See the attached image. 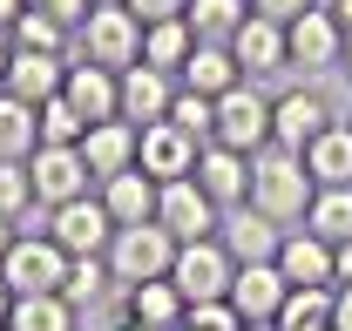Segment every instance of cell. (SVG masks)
Masks as SVG:
<instances>
[{
    "mask_svg": "<svg viewBox=\"0 0 352 331\" xmlns=\"http://www.w3.org/2000/svg\"><path fill=\"white\" fill-rule=\"evenodd\" d=\"M311 196H318V183H311L305 156H292V149L251 156V209H264L278 230H298L305 209H311Z\"/></svg>",
    "mask_w": 352,
    "mask_h": 331,
    "instance_id": "1",
    "label": "cell"
},
{
    "mask_svg": "<svg viewBox=\"0 0 352 331\" xmlns=\"http://www.w3.org/2000/svg\"><path fill=\"white\" fill-rule=\"evenodd\" d=\"M176 264V237L163 223H135V230H116L109 237V271H116V297L135 284H163Z\"/></svg>",
    "mask_w": 352,
    "mask_h": 331,
    "instance_id": "2",
    "label": "cell"
},
{
    "mask_svg": "<svg viewBox=\"0 0 352 331\" xmlns=\"http://www.w3.org/2000/svg\"><path fill=\"white\" fill-rule=\"evenodd\" d=\"M332 122H339V109L325 102V88H318V82H292L285 95H271V149L305 156Z\"/></svg>",
    "mask_w": 352,
    "mask_h": 331,
    "instance_id": "3",
    "label": "cell"
},
{
    "mask_svg": "<svg viewBox=\"0 0 352 331\" xmlns=\"http://www.w3.org/2000/svg\"><path fill=\"white\" fill-rule=\"evenodd\" d=\"M75 54L109 68V75H122V68L142 61V21L129 7H88V21L75 27Z\"/></svg>",
    "mask_w": 352,
    "mask_h": 331,
    "instance_id": "4",
    "label": "cell"
},
{
    "mask_svg": "<svg viewBox=\"0 0 352 331\" xmlns=\"http://www.w3.org/2000/svg\"><path fill=\"white\" fill-rule=\"evenodd\" d=\"M210 142L237 149V156H264V149H271V95H264L258 82H237V88L217 102Z\"/></svg>",
    "mask_w": 352,
    "mask_h": 331,
    "instance_id": "5",
    "label": "cell"
},
{
    "mask_svg": "<svg viewBox=\"0 0 352 331\" xmlns=\"http://www.w3.org/2000/svg\"><path fill=\"white\" fill-rule=\"evenodd\" d=\"M285 54H292V75H305V82L332 75V68H346V27L332 21V7H325V0L285 27Z\"/></svg>",
    "mask_w": 352,
    "mask_h": 331,
    "instance_id": "6",
    "label": "cell"
},
{
    "mask_svg": "<svg viewBox=\"0 0 352 331\" xmlns=\"http://www.w3.org/2000/svg\"><path fill=\"white\" fill-rule=\"evenodd\" d=\"M0 277H7L14 297H47V290H61V277H68V250L54 244L47 230H21L14 250H7V264H0Z\"/></svg>",
    "mask_w": 352,
    "mask_h": 331,
    "instance_id": "7",
    "label": "cell"
},
{
    "mask_svg": "<svg viewBox=\"0 0 352 331\" xmlns=\"http://www.w3.org/2000/svg\"><path fill=\"white\" fill-rule=\"evenodd\" d=\"M230 277H237V257L204 237V244H176V264H170V284L183 290V304H217L230 297Z\"/></svg>",
    "mask_w": 352,
    "mask_h": 331,
    "instance_id": "8",
    "label": "cell"
},
{
    "mask_svg": "<svg viewBox=\"0 0 352 331\" xmlns=\"http://www.w3.org/2000/svg\"><path fill=\"white\" fill-rule=\"evenodd\" d=\"M156 223L170 230L176 244H204V237H217L223 209L197 190V176H176V183H163V190H156Z\"/></svg>",
    "mask_w": 352,
    "mask_h": 331,
    "instance_id": "9",
    "label": "cell"
},
{
    "mask_svg": "<svg viewBox=\"0 0 352 331\" xmlns=\"http://www.w3.org/2000/svg\"><path fill=\"white\" fill-rule=\"evenodd\" d=\"M47 237L68 250V257H109V237H116V216L102 209V196L88 190V196H75V203L47 209Z\"/></svg>",
    "mask_w": 352,
    "mask_h": 331,
    "instance_id": "10",
    "label": "cell"
},
{
    "mask_svg": "<svg viewBox=\"0 0 352 331\" xmlns=\"http://www.w3.org/2000/svg\"><path fill=\"white\" fill-rule=\"evenodd\" d=\"M28 176H34V203L41 209H61V203H75V196L95 190L82 149H54V142H41V149L28 156Z\"/></svg>",
    "mask_w": 352,
    "mask_h": 331,
    "instance_id": "11",
    "label": "cell"
},
{
    "mask_svg": "<svg viewBox=\"0 0 352 331\" xmlns=\"http://www.w3.org/2000/svg\"><path fill=\"white\" fill-rule=\"evenodd\" d=\"M170 102H176V75H163V68H122L116 75V115L135 128H149V122H170Z\"/></svg>",
    "mask_w": 352,
    "mask_h": 331,
    "instance_id": "12",
    "label": "cell"
},
{
    "mask_svg": "<svg viewBox=\"0 0 352 331\" xmlns=\"http://www.w3.org/2000/svg\"><path fill=\"white\" fill-rule=\"evenodd\" d=\"M230 54H237V68H244V82H271V75H292V54H285V27L278 21H264L251 14L237 34H230Z\"/></svg>",
    "mask_w": 352,
    "mask_h": 331,
    "instance_id": "13",
    "label": "cell"
},
{
    "mask_svg": "<svg viewBox=\"0 0 352 331\" xmlns=\"http://www.w3.org/2000/svg\"><path fill=\"white\" fill-rule=\"evenodd\" d=\"M197 156H204L197 135H183L176 122H149L142 128V149H135V169L156 176V183H176V176H197Z\"/></svg>",
    "mask_w": 352,
    "mask_h": 331,
    "instance_id": "14",
    "label": "cell"
},
{
    "mask_svg": "<svg viewBox=\"0 0 352 331\" xmlns=\"http://www.w3.org/2000/svg\"><path fill=\"white\" fill-rule=\"evenodd\" d=\"M68 61L75 54H34V47H14V61H7V95L14 102H28V109H41V102H54L61 88H68Z\"/></svg>",
    "mask_w": 352,
    "mask_h": 331,
    "instance_id": "15",
    "label": "cell"
},
{
    "mask_svg": "<svg viewBox=\"0 0 352 331\" xmlns=\"http://www.w3.org/2000/svg\"><path fill=\"white\" fill-rule=\"evenodd\" d=\"M285 297H292V284H285L278 264H237V277H230V304H237L244 325H278Z\"/></svg>",
    "mask_w": 352,
    "mask_h": 331,
    "instance_id": "16",
    "label": "cell"
},
{
    "mask_svg": "<svg viewBox=\"0 0 352 331\" xmlns=\"http://www.w3.org/2000/svg\"><path fill=\"white\" fill-rule=\"evenodd\" d=\"M197 190L217 209H244L251 203V156H237V149H223V142H204V156H197Z\"/></svg>",
    "mask_w": 352,
    "mask_h": 331,
    "instance_id": "17",
    "label": "cell"
},
{
    "mask_svg": "<svg viewBox=\"0 0 352 331\" xmlns=\"http://www.w3.org/2000/svg\"><path fill=\"white\" fill-rule=\"evenodd\" d=\"M217 244L237 257V264H271L278 257V244H285V230L264 216V209H223V223H217Z\"/></svg>",
    "mask_w": 352,
    "mask_h": 331,
    "instance_id": "18",
    "label": "cell"
},
{
    "mask_svg": "<svg viewBox=\"0 0 352 331\" xmlns=\"http://www.w3.org/2000/svg\"><path fill=\"white\" fill-rule=\"evenodd\" d=\"M135 149H142V128L135 122H95L82 135V163H88V176L95 183H109V176H122V169H135Z\"/></svg>",
    "mask_w": 352,
    "mask_h": 331,
    "instance_id": "19",
    "label": "cell"
},
{
    "mask_svg": "<svg viewBox=\"0 0 352 331\" xmlns=\"http://www.w3.org/2000/svg\"><path fill=\"white\" fill-rule=\"evenodd\" d=\"M156 176H142V169H122V176H109V183H95V196L102 209L116 216V230H135V223H156Z\"/></svg>",
    "mask_w": 352,
    "mask_h": 331,
    "instance_id": "20",
    "label": "cell"
},
{
    "mask_svg": "<svg viewBox=\"0 0 352 331\" xmlns=\"http://www.w3.org/2000/svg\"><path fill=\"white\" fill-rule=\"evenodd\" d=\"M237 82H244V68H237V54L223 41H197V54H190L183 75H176V88H190V95H204V102H223Z\"/></svg>",
    "mask_w": 352,
    "mask_h": 331,
    "instance_id": "21",
    "label": "cell"
},
{
    "mask_svg": "<svg viewBox=\"0 0 352 331\" xmlns=\"http://www.w3.org/2000/svg\"><path fill=\"white\" fill-rule=\"evenodd\" d=\"M61 95H68V109H75L88 128H95V122H116V75L95 68V61H82V54L68 61V88H61Z\"/></svg>",
    "mask_w": 352,
    "mask_h": 331,
    "instance_id": "22",
    "label": "cell"
},
{
    "mask_svg": "<svg viewBox=\"0 0 352 331\" xmlns=\"http://www.w3.org/2000/svg\"><path fill=\"white\" fill-rule=\"evenodd\" d=\"M271 264L285 271V284H292V290L332 284V244H325V237H311V230H285V244H278Z\"/></svg>",
    "mask_w": 352,
    "mask_h": 331,
    "instance_id": "23",
    "label": "cell"
},
{
    "mask_svg": "<svg viewBox=\"0 0 352 331\" xmlns=\"http://www.w3.org/2000/svg\"><path fill=\"white\" fill-rule=\"evenodd\" d=\"M116 304H122V325H149V331H176V325H183V311H190V304H183V290H176L170 277H163V284L122 290Z\"/></svg>",
    "mask_w": 352,
    "mask_h": 331,
    "instance_id": "24",
    "label": "cell"
},
{
    "mask_svg": "<svg viewBox=\"0 0 352 331\" xmlns=\"http://www.w3.org/2000/svg\"><path fill=\"white\" fill-rule=\"evenodd\" d=\"M305 169L318 190H346L352 183V122H332L318 142L305 149Z\"/></svg>",
    "mask_w": 352,
    "mask_h": 331,
    "instance_id": "25",
    "label": "cell"
},
{
    "mask_svg": "<svg viewBox=\"0 0 352 331\" xmlns=\"http://www.w3.org/2000/svg\"><path fill=\"white\" fill-rule=\"evenodd\" d=\"M197 54V34L190 21H156L142 27V68H163V75H183V61Z\"/></svg>",
    "mask_w": 352,
    "mask_h": 331,
    "instance_id": "26",
    "label": "cell"
},
{
    "mask_svg": "<svg viewBox=\"0 0 352 331\" xmlns=\"http://www.w3.org/2000/svg\"><path fill=\"white\" fill-rule=\"evenodd\" d=\"M61 297H68L75 311H95V304H109V297H116V271H109V257H68Z\"/></svg>",
    "mask_w": 352,
    "mask_h": 331,
    "instance_id": "27",
    "label": "cell"
},
{
    "mask_svg": "<svg viewBox=\"0 0 352 331\" xmlns=\"http://www.w3.org/2000/svg\"><path fill=\"white\" fill-rule=\"evenodd\" d=\"M41 149V115L0 88V163H28Z\"/></svg>",
    "mask_w": 352,
    "mask_h": 331,
    "instance_id": "28",
    "label": "cell"
},
{
    "mask_svg": "<svg viewBox=\"0 0 352 331\" xmlns=\"http://www.w3.org/2000/svg\"><path fill=\"white\" fill-rule=\"evenodd\" d=\"M298 230H311V237H325L332 250H339V244H352V183H346V190H318Z\"/></svg>",
    "mask_w": 352,
    "mask_h": 331,
    "instance_id": "29",
    "label": "cell"
},
{
    "mask_svg": "<svg viewBox=\"0 0 352 331\" xmlns=\"http://www.w3.org/2000/svg\"><path fill=\"white\" fill-rule=\"evenodd\" d=\"M75 304L61 297V290H47V297H14V311H7V331H75Z\"/></svg>",
    "mask_w": 352,
    "mask_h": 331,
    "instance_id": "30",
    "label": "cell"
},
{
    "mask_svg": "<svg viewBox=\"0 0 352 331\" xmlns=\"http://www.w3.org/2000/svg\"><path fill=\"white\" fill-rule=\"evenodd\" d=\"M190 34L197 41H230L244 21H251V0H190Z\"/></svg>",
    "mask_w": 352,
    "mask_h": 331,
    "instance_id": "31",
    "label": "cell"
},
{
    "mask_svg": "<svg viewBox=\"0 0 352 331\" xmlns=\"http://www.w3.org/2000/svg\"><path fill=\"white\" fill-rule=\"evenodd\" d=\"M332 284H305L285 297V311H278V331H305V325H332Z\"/></svg>",
    "mask_w": 352,
    "mask_h": 331,
    "instance_id": "32",
    "label": "cell"
},
{
    "mask_svg": "<svg viewBox=\"0 0 352 331\" xmlns=\"http://www.w3.org/2000/svg\"><path fill=\"white\" fill-rule=\"evenodd\" d=\"M34 115H41V142H54V149H82L88 122L75 115V109H68V95H54V102H41Z\"/></svg>",
    "mask_w": 352,
    "mask_h": 331,
    "instance_id": "33",
    "label": "cell"
},
{
    "mask_svg": "<svg viewBox=\"0 0 352 331\" xmlns=\"http://www.w3.org/2000/svg\"><path fill=\"white\" fill-rule=\"evenodd\" d=\"M28 209H34V176H28V163H0V216L21 223Z\"/></svg>",
    "mask_w": 352,
    "mask_h": 331,
    "instance_id": "34",
    "label": "cell"
},
{
    "mask_svg": "<svg viewBox=\"0 0 352 331\" xmlns=\"http://www.w3.org/2000/svg\"><path fill=\"white\" fill-rule=\"evenodd\" d=\"M170 122L183 128V135H197V142H210V122H217V102H204V95L176 88V102H170Z\"/></svg>",
    "mask_w": 352,
    "mask_h": 331,
    "instance_id": "35",
    "label": "cell"
},
{
    "mask_svg": "<svg viewBox=\"0 0 352 331\" xmlns=\"http://www.w3.org/2000/svg\"><path fill=\"white\" fill-rule=\"evenodd\" d=\"M183 325H190V331H244V318H237V304H230V297H217V304H190V311H183Z\"/></svg>",
    "mask_w": 352,
    "mask_h": 331,
    "instance_id": "36",
    "label": "cell"
},
{
    "mask_svg": "<svg viewBox=\"0 0 352 331\" xmlns=\"http://www.w3.org/2000/svg\"><path fill=\"white\" fill-rule=\"evenodd\" d=\"M88 7H95V0H28V14L54 21L61 34H75V27H82V21H88Z\"/></svg>",
    "mask_w": 352,
    "mask_h": 331,
    "instance_id": "37",
    "label": "cell"
},
{
    "mask_svg": "<svg viewBox=\"0 0 352 331\" xmlns=\"http://www.w3.org/2000/svg\"><path fill=\"white\" fill-rule=\"evenodd\" d=\"M122 7H129L142 27H156V21H183V14H190V0H122Z\"/></svg>",
    "mask_w": 352,
    "mask_h": 331,
    "instance_id": "38",
    "label": "cell"
},
{
    "mask_svg": "<svg viewBox=\"0 0 352 331\" xmlns=\"http://www.w3.org/2000/svg\"><path fill=\"white\" fill-rule=\"evenodd\" d=\"M318 0H251V14H264V21H278V27H292L298 14H311Z\"/></svg>",
    "mask_w": 352,
    "mask_h": 331,
    "instance_id": "39",
    "label": "cell"
},
{
    "mask_svg": "<svg viewBox=\"0 0 352 331\" xmlns=\"http://www.w3.org/2000/svg\"><path fill=\"white\" fill-rule=\"evenodd\" d=\"M332 290H352V244L332 250Z\"/></svg>",
    "mask_w": 352,
    "mask_h": 331,
    "instance_id": "40",
    "label": "cell"
},
{
    "mask_svg": "<svg viewBox=\"0 0 352 331\" xmlns=\"http://www.w3.org/2000/svg\"><path fill=\"white\" fill-rule=\"evenodd\" d=\"M332 331H352V290L332 297Z\"/></svg>",
    "mask_w": 352,
    "mask_h": 331,
    "instance_id": "41",
    "label": "cell"
},
{
    "mask_svg": "<svg viewBox=\"0 0 352 331\" xmlns=\"http://www.w3.org/2000/svg\"><path fill=\"white\" fill-rule=\"evenodd\" d=\"M325 7H332V21L346 27V41H352V0H325Z\"/></svg>",
    "mask_w": 352,
    "mask_h": 331,
    "instance_id": "42",
    "label": "cell"
},
{
    "mask_svg": "<svg viewBox=\"0 0 352 331\" xmlns=\"http://www.w3.org/2000/svg\"><path fill=\"white\" fill-rule=\"evenodd\" d=\"M21 14H28V0H0V27H14Z\"/></svg>",
    "mask_w": 352,
    "mask_h": 331,
    "instance_id": "43",
    "label": "cell"
},
{
    "mask_svg": "<svg viewBox=\"0 0 352 331\" xmlns=\"http://www.w3.org/2000/svg\"><path fill=\"white\" fill-rule=\"evenodd\" d=\"M7 61H14V34L0 27V82H7Z\"/></svg>",
    "mask_w": 352,
    "mask_h": 331,
    "instance_id": "44",
    "label": "cell"
},
{
    "mask_svg": "<svg viewBox=\"0 0 352 331\" xmlns=\"http://www.w3.org/2000/svg\"><path fill=\"white\" fill-rule=\"evenodd\" d=\"M14 237H21V230H14V223L0 216V264H7V250H14Z\"/></svg>",
    "mask_w": 352,
    "mask_h": 331,
    "instance_id": "45",
    "label": "cell"
},
{
    "mask_svg": "<svg viewBox=\"0 0 352 331\" xmlns=\"http://www.w3.org/2000/svg\"><path fill=\"white\" fill-rule=\"evenodd\" d=\"M7 311H14V290H7V277H0V325H7Z\"/></svg>",
    "mask_w": 352,
    "mask_h": 331,
    "instance_id": "46",
    "label": "cell"
},
{
    "mask_svg": "<svg viewBox=\"0 0 352 331\" xmlns=\"http://www.w3.org/2000/svg\"><path fill=\"white\" fill-rule=\"evenodd\" d=\"M116 331H149V325H116Z\"/></svg>",
    "mask_w": 352,
    "mask_h": 331,
    "instance_id": "47",
    "label": "cell"
},
{
    "mask_svg": "<svg viewBox=\"0 0 352 331\" xmlns=\"http://www.w3.org/2000/svg\"><path fill=\"white\" fill-rule=\"evenodd\" d=\"M244 331H278V325H244Z\"/></svg>",
    "mask_w": 352,
    "mask_h": 331,
    "instance_id": "48",
    "label": "cell"
},
{
    "mask_svg": "<svg viewBox=\"0 0 352 331\" xmlns=\"http://www.w3.org/2000/svg\"><path fill=\"white\" fill-rule=\"evenodd\" d=\"M346 75H352V41H346Z\"/></svg>",
    "mask_w": 352,
    "mask_h": 331,
    "instance_id": "49",
    "label": "cell"
},
{
    "mask_svg": "<svg viewBox=\"0 0 352 331\" xmlns=\"http://www.w3.org/2000/svg\"><path fill=\"white\" fill-rule=\"evenodd\" d=\"M95 7H122V0H95Z\"/></svg>",
    "mask_w": 352,
    "mask_h": 331,
    "instance_id": "50",
    "label": "cell"
},
{
    "mask_svg": "<svg viewBox=\"0 0 352 331\" xmlns=\"http://www.w3.org/2000/svg\"><path fill=\"white\" fill-rule=\"evenodd\" d=\"M305 331H332V325H305Z\"/></svg>",
    "mask_w": 352,
    "mask_h": 331,
    "instance_id": "51",
    "label": "cell"
},
{
    "mask_svg": "<svg viewBox=\"0 0 352 331\" xmlns=\"http://www.w3.org/2000/svg\"><path fill=\"white\" fill-rule=\"evenodd\" d=\"M176 331H190V325H176Z\"/></svg>",
    "mask_w": 352,
    "mask_h": 331,
    "instance_id": "52",
    "label": "cell"
},
{
    "mask_svg": "<svg viewBox=\"0 0 352 331\" xmlns=\"http://www.w3.org/2000/svg\"><path fill=\"white\" fill-rule=\"evenodd\" d=\"M0 331H7V325H0Z\"/></svg>",
    "mask_w": 352,
    "mask_h": 331,
    "instance_id": "53",
    "label": "cell"
},
{
    "mask_svg": "<svg viewBox=\"0 0 352 331\" xmlns=\"http://www.w3.org/2000/svg\"><path fill=\"white\" fill-rule=\"evenodd\" d=\"M346 122H352V115H346Z\"/></svg>",
    "mask_w": 352,
    "mask_h": 331,
    "instance_id": "54",
    "label": "cell"
}]
</instances>
